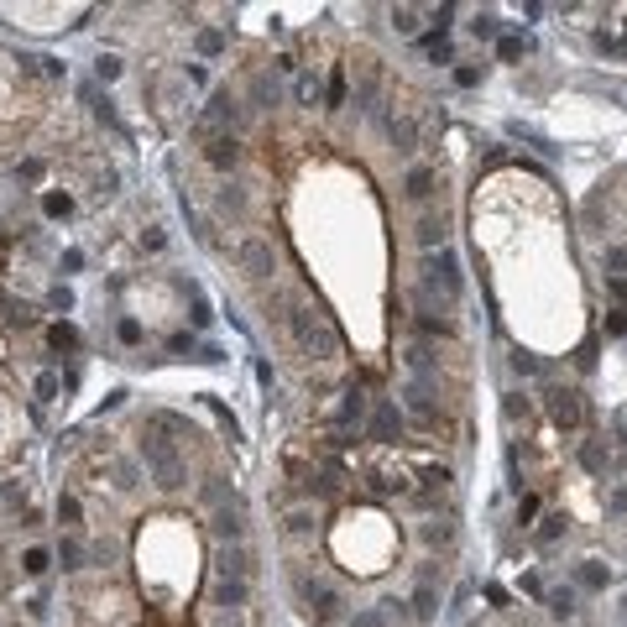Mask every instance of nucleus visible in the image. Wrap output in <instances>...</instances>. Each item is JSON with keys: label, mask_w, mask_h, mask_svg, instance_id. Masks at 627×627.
Wrapping results in <instances>:
<instances>
[{"label": "nucleus", "mask_w": 627, "mask_h": 627, "mask_svg": "<svg viewBox=\"0 0 627 627\" xmlns=\"http://www.w3.org/2000/svg\"><path fill=\"white\" fill-rule=\"evenodd\" d=\"M288 330H293V340L303 345L308 355H319V361H335V355H340V335H335V324L324 319L319 308H293V314H288Z\"/></svg>", "instance_id": "nucleus-1"}, {"label": "nucleus", "mask_w": 627, "mask_h": 627, "mask_svg": "<svg viewBox=\"0 0 627 627\" xmlns=\"http://www.w3.org/2000/svg\"><path fill=\"white\" fill-rule=\"evenodd\" d=\"M142 455H147V465H152V476H157V486H167V492H173V486H183V460H178V450L173 444H167V439H157V434H147L142 439Z\"/></svg>", "instance_id": "nucleus-2"}, {"label": "nucleus", "mask_w": 627, "mask_h": 627, "mask_svg": "<svg viewBox=\"0 0 627 627\" xmlns=\"http://www.w3.org/2000/svg\"><path fill=\"white\" fill-rule=\"evenodd\" d=\"M549 413H554V424H565V429H580V392H570V387H549Z\"/></svg>", "instance_id": "nucleus-3"}, {"label": "nucleus", "mask_w": 627, "mask_h": 627, "mask_svg": "<svg viewBox=\"0 0 627 627\" xmlns=\"http://www.w3.org/2000/svg\"><path fill=\"white\" fill-rule=\"evenodd\" d=\"M377 444H392V439L402 434V413H397V402H377V413H371V429H366Z\"/></svg>", "instance_id": "nucleus-4"}, {"label": "nucleus", "mask_w": 627, "mask_h": 627, "mask_svg": "<svg viewBox=\"0 0 627 627\" xmlns=\"http://www.w3.org/2000/svg\"><path fill=\"white\" fill-rule=\"evenodd\" d=\"M241 267H246L251 277H272L277 272V256H272L267 241H246V246H241Z\"/></svg>", "instance_id": "nucleus-5"}, {"label": "nucleus", "mask_w": 627, "mask_h": 627, "mask_svg": "<svg viewBox=\"0 0 627 627\" xmlns=\"http://www.w3.org/2000/svg\"><path fill=\"white\" fill-rule=\"evenodd\" d=\"M204 157H209L214 167H236V162H241V142L230 136V131H220V136L209 142V152H204Z\"/></svg>", "instance_id": "nucleus-6"}, {"label": "nucleus", "mask_w": 627, "mask_h": 627, "mask_svg": "<svg viewBox=\"0 0 627 627\" xmlns=\"http://www.w3.org/2000/svg\"><path fill=\"white\" fill-rule=\"evenodd\" d=\"M387 136H392V147H397V152H413V147H418L413 115H392V120H387Z\"/></svg>", "instance_id": "nucleus-7"}, {"label": "nucleus", "mask_w": 627, "mask_h": 627, "mask_svg": "<svg viewBox=\"0 0 627 627\" xmlns=\"http://www.w3.org/2000/svg\"><path fill=\"white\" fill-rule=\"evenodd\" d=\"M209 120H214V126H236V120H241L236 95H225V89H220V95H214V105H209Z\"/></svg>", "instance_id": "nucleus-8"}, {"label": "nucleus", "mask_w": 627, "mask_h": 627, "mask_svg": "<svg viewBox=\"0 0 627 627\" xmlns=\"http://www.w3.org/2000/svg\"><path fill=\"white\" fill-rule=\"evenodd\" d=\"M434 167H413V173H408V199H429V194H434Z\"/></svg>", "instance_id": "nucleus-9"}, {"label": "nucleus", "mask_w": 627, "mask_h": 627, "mask_svg": "<svg viewBox=\"0 0 627 627\" xmlns=\"http://www.w3.org/2000/svg\"><path fill=\"white\" fill-rule=\"evenodd\" d=\"M214 209H220V214H241V209H246V194H241L236 183H225V189L214 194Z\"/></svg>", "instance_id": "nucleus-10"}, {"label": "nucleus", "mask_w": 627, "mask_h": 627, "mask_svg": "<svg viewBox=\"0 0 627 627\" xmlns=\"http://www.w3.org/2000/svg\"><path fill=\"white\" fill-rule=\"evenodd\" d=\"M439 241H444V220H439V214H424V220H418V246H439Z\"/></svg>", "instance_id": "nucleus-11"}, {"label": "nucleus", "mask_w": 627, "mask_h": 627, "mask_svg": "<svg viewBox=\"0 0 627 627\" xmlns=\"http://www.w3.org/2000/svg\"><path fill=\"white\" fill-rule=\"evenodd\" d=\"M450 492V471L439 465V471H424V497H444Z\"/></svg>", "instance_id": "nucleus-12"}, {"label": "nucleus", "mask_w": 627, "mask_h": 627, "mask_svg": "<svg viewBox=\"0 0 627 627\" xmlns=\"http://www.w3.org/2000/svg\"><path fill=\"white\" fill-rule=\"evenodd\" d=\"M214 596H220V606H241V601H246V586H241V580H220Z\"/></svg>", "instance_id": "nucleus-13"}, {"label": "nucleus", "mask_w": 627, "mask_h": 627, "mask_svg": "<svg viewBox=\"0 0 627 627\" xmlns=\"http://www.w3.org/2000/svg\"><path fill=\"white\" fill-rule=\"evenodd\" d=\"M214 533H225V539H241V512H236V507H225L220 518H214Z\"/></svg>", "instance_id": "nucleus-14"}, {"label": "nucleus", "mask_w": 627, "mask_h": 627, "mask_svg": "<svg viewBox=\"0 0 627 627\" xmlns=\"http://www.w3.org/2000/svg\"><path fill=\"white\" fill-rule=\"evenodd\" d=\"M21 570H26V575H42V570H48V549H26V554H21Z\"/></svg>", "instance_id": "nucleus-15"}, {"label": "nucleus", "mask_w": 627, "mask_h": 627, "mask_svg": "<svg viewBox=\"0 0 627 627\" xmlns=\"http://www.w3.org/2000/svg\"><path fill=\"white\" fill-rule=\"evenodd\" d=\"M413 606H418V617H434V606H439V596H434V586H418V596H413Z\"/></svg>", "instance_id": "nucleus-16"}, {"label": "nucleus", "mask_w": 627, "mask_h": 627, "mask_svg": "<svg viewBox=\"0 0 627 627\" xmlns=\"http://www.w3.org/2000/svg\"><path fill=\"white\" fill-rule=\"evenodd\" d=\"M549 606H554L559 617H570V612H575V591H554V596H549Z\"/></svg>", "instance_id": "nucleus-17"}, {"label": "nucleus", "mask_w": 627, "mask_h": 627, "mask_svg": "<svg viewBox=\"0 0 627 627\" xmlns=\"http://www.w3.org/2000/svg\"><path fill=\"white\" fill-rule=\"evenodd\" d=\"M392 26H397V32H413V26H418V11H408V6H402V11H392Z\"/></svg>", "instance_id": "nucleus-18"}, {"label": "nucleus", "mask_w": 627, "mask_h": 627, "mask_svg": "<svg viewBox=\"0 0 627 627\" xmlns=\"http://www.w3.org/2000/svg\"><path fill=\"white\" fill-rule=\"evenodd\" d=\"M559 528H565V518H544V528H539V539H544V544H554V539H559Z\"/></svg>", "instance_id": "nucleus-19"}, {"label": "nucleus", "mask_w": 627, "mask_h": 627, "mask_svg": "<svg viewBox=\"0 0 627 627\" xmlns=\"http://www.w3.org/2000/svg\"><path fill=\"white\" fill-rule=\"evenodd\" d=\"M120 340L136 345V340H142V324H136V319H120Z\"/></svg>", "instance_id": "nucleus-20"}, {"label": "nucleus", "mask_w": 627, "mask_h": 627, "mask_svg": "<svg viewBox=\"0 0 627 627\" xmlns=\"http://www.w3.org/2000/svg\"><path fill=\"white\" fill-rule=\"evenodd\" d=\"M471 32H476V37H497V21H492V16H476Z\"/></svg>", "instance_id": "nucleus-21"}, {"label": "nucleus", "mask_w": 627, "mask_h": 627, "mask_svg": "<svg viewBox=\"0 0 627 627\" xmlns=\"http://www.w3.org/2000/svg\"><path fill=\"white\" fill-rule=\"evenodd\" d=\"M455 84H465V89H471V84H481V68H471V63H465V68H455Z\"/></svg>", "instance_id": "nucleus-22"}, {"label": "nucleus", "mask_w": 627, "mask_h": 627, "mask_svg": "<svg viewBox=\"0 0 627 627\" xmlns=\"http://www.w3.org/2000/svg\"><path fill=\"white\" fill-rule=\"evenodd\" d=\"M58 518H63V523H79V502L63 497V502H58Z\"/></svg>", "instance_id": "nucleus-23"}, {"label": "nucleus", "mask_w": 627, "mask_h": 627, "mask_svg": "<svg viewBox=\"0 0 627 627\" xmlns=\"http://www.w3.org/2000/svg\"><path fill=\"white\" fill-rule=\"evenodd\" d=\"M533 512H539V497H523V502H518V523H528Z\"/></svg>", "instance_id": "nucleus-24"}, {"label": "nucleus", "mask_w": 627, "mask_h": 627, "mask_svg": "<svg viewBox=\"0 0 627 627\" xmlns=\"http://www.w3.org/2000/svg\"><path fill=\"white\" fill-rule=\"evenodd\" d=\"M37 397H58V377H42V382H37Z\"/></svg>", "instance_id": "nucleus-25"}, {"label": "nucleus", "mask_w": 627, "mask_h": 627, "mask_svg": "<svg viewBox=\"0 0 627 627\" xmlns=\"http://www.w3.org/2000/svg\"><path fill=\"white\" fill-rule=\"evenodd\" d=\"M518 53H523V42H518V37H502V58L512 63V58H518Z\"/></svg>", "instance_id": "nucleus-26"}, {"label": "nucleus", "mask_w": 627, "mask_h": 627, "mask_svg": "<svg viewBox=\"0 0 627 627\" xmlns=\"http://www.w3.org/2000/svg\"><path fill=\"white\" fill-rule=\"evenodd\" d=\"M606 330L622 335V330H627V314H617V308H612V314H606Z\"/></svg>", "instance_id": "nucleus-27"}, {"label": "nucleus", "mask_w": 627, "mask_h": 627, "mask_svg": "<svg viewBox=\"0 0 627 627\" xmlns=\"http://www.w3.org/2000/svg\"><path fill=\"white\" fill-rule=\"evenodd\" d=\"M53 345H73V330H68V324H53Z\"/></svg>", "instance_id": "nucleus-28"}, {"label": "nucleus", "mask_w": 627, "mask_h": 627, "mask_svg": "<svg viewBox=\"0 0 627 627\" xmlns=\"http://www.w3.org/2000/svg\"><path fill=\"white\" fill-rule=\"evenodd\" d=\"M48 214H68V199H63V194H48Z\"/></svg>", "instance_id": "nucleus-29"}, {"label": "nucleus", "mask_w": 627, "mask_h": 627, "mask_svg": "<svg viewBox=\"0 0 627 627\" xmlns=\"http://www.w3.org/2000/svg\"><path fill=\"white\" fill-rule=\"evenodd\" d=\"M355 627H382V612H361V617H355Z\"/></svg>", "instance_id": "nucleus-30"}]
</instances>
